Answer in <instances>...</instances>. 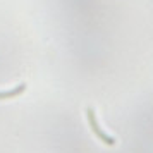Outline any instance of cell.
Returning a JSON list of instances; mask_svg holds the SVG:
<instances>
[{"label":"cell","mask_w":153,"mask_h":153,"mask_svg":"<svg viewBox=\"0 0 153 153\" xmlns=\"http://www.w3.org/2000/svg\"><path fill=\"white\" fill-rule=\"evenodd\" d=\"M86 119H88V124H90L93 134H95L102 143H105V145H108V146L115 145V138H112L110 134H107V132L100 127V124H98V120H97V114H95V110H93L91 107L86 108Z\"/></svg>","instance_id":"6da1fadb"},{"label":"cell","mask_w":153,"mask_h":153,"mask_svg":"<svg viewBox=\"0 0 153 153\" xmlns=\"http://www.w3.org/2000/svg\"><path fill=\"white\" fill-rule=\"evenodd\" d=\"M24 91H26V83H21V84H17L16 88H10L7 91H0V100L16 98V97H19V95H22Z\"/></svg>","instance_id":"7a4b0ae2"}]
</instances>
